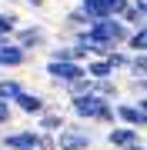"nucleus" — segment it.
<instances>
[{"label": "nucleus", "instance_id": "39448f33", "mask_svg": "<svg viewBox=\"0 0 147 150\" xmlns=\"http://www.w3.org/2000/svg\"><path fill=\"white\" fill-rule=\"evenodd\" d=\"M13 110L23 113V117H40V113L50 110V103H47L44 93H37V90H23V93L13 100Z\"/></svg>", "mask_w": 147, "mask_h": 150}, {"label": "nucleus", "instance_id": "20e7f679", "mask_svg": "<svg viewBox=\"0 0 147 150\" xmlns=\"http://www.w3.org/2000/svg\"><path fill=\"white\" fill-rule=\"evenodd\" d=\"M13 43L23 50V54H33V50H44L47 47V30L40 23H23L20 30L13 33Z\"/></svg>", "mask_w": 147, "mask_h": 150}, {"label": "nucleus", "instance_id": "9d476101", "mask_svg": "<svg viewBox=\"0 0 147 150\" xmlns=\"http://www.w3.org/2000/svg\"><path fill=\"white\" fill-rule=\"evenodd\" d=\"M84 10V17H87L90 23H100V20H110V7H107V0H80L77 4Z\"/></svg>", "mask_w": 147, "mask_h": 150}, {"label": "nucleus", "instance_id": "7ed1b4c3", "mask_svg": "<svg viewBox=\"0 0 147 150\" xmlns=\"http://www.w3.org/2000/svg\"><path fill=\"white\" fill-rule=\"evenodd\" d=\"M0 147L4 150H40V130L37 127L4 130V134H0Z\"/></svg>", "mask_w": 147, "mask_h": 150}, {"label": "nucleus", "instance_id": "aec40b11", "mask_svg": "<svg viewBox=\"0 0 147 150\" xmlns=\"http://www.w3.org/2000/svg\"><path fill=\"white\" fill-rule=\"evenodd\" d=\"M127 93H131V100L147 97V77H131V80H127Z\"/></svg>", "mask_w": 147, "mask_h": 150}, {"label": "nucleus", "instance_id": "4468645a", "mask_svg": "<svg viewBox=\"0 0 147 150\" xmlns=\"http://www.w3.org/2000/svg\"><path fill=\"white\" fill-rule=\"evenodd\" d=\"M87 77L94 83H100V80H114V70H110L107 60H87Z\"/></svg>", "mask_w": 147, "mask_h": 150}, {"label": "nucleus", "instance_id": "412c9836", "mask_svg": "<svg viewBox=\"0 0 147 150\" xmlns=\"http://www.w3.org/2000/svg\"><path fill=\"white\" fill-rule=\"evenodd\" d=\"M10 120H13V103L0 100V127H10Z\"/></svg>", "mask_w": 147, "mask_h": 150}, {"label": "nucleus", "instance_id": "a878e982", "mask_svg": "<svg viewBox=\"0 0 147 150\" xmlns=\"http://www.w3.org/2000/svg\"><path fill=\"white\" fill-rule=\"evenodd\" d=\"M144 147H147V134H144Z\"/></svg>", "mask_w": 147, "mask_h": 150}, {"label": "nucleus", "instance_id": "0eeeda50", "mask_svg": "<svg viewBox=\"0 0 147 150\" xmlns=\"http://www.w3.org/2000/svg\"><path fill=\"white\" fill-rule=\"evenodd\" d=\"M107 144L114 147V150H131V147H137V144H144V134H137V130L117 123V127L107 130Z\"/></svg>", "mask_w": 147, "mask_h": 150}, {"label": "nucleus", "instance_id": "4be33fe9", "mask_svg": "<svg viewBox=\"0 0 147 150\" xmlns=\"http://www.w3.org/2000/svg\"><path fill=\"white\" fill-rule=\"evenodd\" d=\"M40 150H57V137H50V134H40Z\"/></svg>", "mask_w": 147, "mask_h": 150}, {"label": "nucleus", "instance_id": "dca6fc26", "mask_svg": "<svg viewBox=\"0 0 147 150\" xmlns=\"http://www.w3.org/2000/svg\"><path fill=\"white\" fill-rule=\"evenodd\" d=\"M127 54H147V23L141 30H131V40H127Z\"/></svg>", "mask_w": 147, "mask_h": 150}, {"label": "nucleus", "instance_id": "393cba45", "mask_svg": "<svg viewBox=\"0 0 147 150\" xmlns=\"http://www.w3.org/2000/svg\"><path fill=\"white\" fill-rule=\"evenodd\" d=\"M0 80H4V67H0Z\"/></svg>", "mask_w": 147, "mask_h": 150}, {"label": "nucleus", "instance_id": "ddd939ff", "mask_svg": "<svg viewBox=\"0 0 147 150\" xmlns=\"http://www.w3.org/2000/svg\"><path fill=\"white\" fill-rule=\"evenodd\" d=\"M23 23H20V17H17L13 10H0V37H7V40H13V33L20 30Z\"/></svg>", "mask_w": 147, "mask_h": 150}, {"label": "nucleus", "instance_id": "6e6552de", "mask_svg": "<svg viewBox=\"0 0 147 150\" xmlns=\"http://www.w3.org/2000/svg\"><path fill=\"white\" fill-rule=\"evenodd\" d=\"M67 123H70V120H67L64 113H60V110L54 107V103H50V110L37 117V130H40V134H50V137H57V134H64V130H67Z\"/></svg>", "mask_w": 147, "mask_h": 150}, {"label": "nucleus", "instance_id": "423d86ee", "mask_svg": "<svg viewBox=\"0 0 147 150\" xmlns=\"http://www.w3.org/2000/svg\"><path fill=\"white\" fill-rule=\"evenodd\" d=\"M117 123H124V127L144 134V130H147V113L137 107L134 100H120V103H117Z\"/></svg>", "mask_w": 147, "mask_h": 150}, {"label": "nucleus", "instance_id": "6ab92c4d", "mask_svg": "<svg viewBox=\"0 0 147 150\" xmlns=\"http://www.w3.org/2000/svg\"><path fill=\"white\" fill-rule=\"evenodd\" d=\"M127 74H131V77H147V54H131Z\"/></svg>", "mask_w": 147, "mask_h": 150}, {"label": "nucleus", "instance_id": "f8f14e48", "mask_svg": "<svg viewBox=\"0 0 147 150\" xmlns=\"http://www.w3.org/2000/svg\"><path fill=\"white\" fill-rule=\"evenodd\" d=\"M23 90H27V87H23V80H17V77H4V80H0V100L4 103H13Z\"/></svg>", "mask_w": 147, "mask_h": 150}, {"label": "nucleus", "instance_id": "f03ea898", "mask_svg": "<svg viewBox=\"0 0 147 150\" xmlns=\"http://www.w3.org/2000/svg\"><path fill=\"white\" fill-rule=\"evenodd\" d=\"M44 74L50 77V83H54L57 90H64V87H70V83L87 77V64H57V60H47Z\"/></svg>", "mask_w": 147, "mask_h": 150}, {"label": "nucleus", "instance_id": "cd10ccee", "mask_svg": "<svg viewBox=\"0 0 147 150\" xmlns=\"http://www.w3.org/2000/svg\"><path fill=\"white\" fill-rule=\"evenodd\" d=\"M0 150H4V147H0Z\"/></svg>", "mask_w": 147, "mask_h": 150}, {"label": "nucleus", "instance_id": "f3484780", "mask_svg": "<svg viewBox=\"0 0 147 150\" xmlns=\"http://www.w3.org/2000/svg\"><path fill=\"white\" fill-rule=\"evenodd\" d=\"M120 20H124V23H127L131 30H141L144 23H147V17H144V13H141V10H137V7L131 4V7H127L124 13H120Z\"/></svg>", "mask_w": 147, "mask_h": 150}, {"label": "nucleus", "instance_id": "b1692460", "mask_svg": "<svg viewBox=\"0 0 147 150\" xmlns=\"http://www.w3.org/2000/svg\"><path fill=\"white\" fill-rule=\"evenodd\" d=\"M23 4H27V7H33V10H40V7H44V0H23Z\"/></svg>", "mask_w": 147, "mask_h": 150}, {"label": "nucleus", "instance_id": "f257e3e1", "mask_svg": "<svg viewBox=\"0 0 147 150\" xmlns=\"http://www.w3.org/2000/svg\"><path fill=\"white\" fill-rule=\"evenodd\" d=\"M97 134H94L90 123H80V120H70L64 134H57V150H90Z\"/></svg>", "mask_w": 147, "mask_h": 150}, {"label": "nucleus", "instance_id": "9b49d317", "mask_svg": "<svg viewBox=\"0 0 147 150\" xmlns=\"http://www.w3.org/2000/svg\"><path fill=\"white\" fill-rule=\"evenodd\" d=\"M27 60H30V54H23L13 40L0 47V67H27Z\"/></svg>", "mask_w": 147, "mask_h": 150}, {"label": "nucleus", "instance_id": "a211bd4d", "mask_svg": "<svg viewBox=\"0 0 147 150\" xmlns=\"http://www.w3.org/2000/svg\"><path fill=\"white\" fill-rule=\"evenodd\" d=\"M107 64H110L114 74H117V70H127V67H131V54H127V50H110V54H107Z\"/></svg>", "mask_w": 147, "mask_h": 150}, {"label": "nucleus", "instance_id": "5701e85b", "mask_svg": "<svg viewBox=\"0 0 147 150\" xmlns=\"http://www.w3.org/2000/svg\"><path fill=\"white\" fill-rule=\"evenodd\" d=\"M131 4H134V7H137V10H141V13L147 17V0H131Z\"/></svg>", "mask_w": 147, "mask_h": 150}, {"label": "nucleus", "instance_id": "bb28decb", "mask_svg": "<svg viewBox=\"0 0 147 150\" xmlns=\"http://www.w3.org/2000/svg\"><path fill=\"white\" fill-rule=\"evenodd\" d=\"M7 4H17V0H7Z\"/></svg>", "mask_w": 147, "mask_h": 150}, {"label": "nucleus", "instance_id": "2eb2a0df", "mask_svg": "<svg viewBox=\"0 0 147 150\" xmlns=\"http://www.w3.org/2000/svg\"><path fill=\"white\" fill-rule=\"evenodd\" d=\"M94 93H97L100 100L120 103V87H117V80H100V83H94Z\"/></svg>", "mask_w": 147, "mask_h": 150}, {"label": "nucleus", "instance_id": "1a4fd4ad", "mask_svg": "<svg viewBox=\"0 0 147 150\" xmlns=\"http://www.w3.org/2000/svg\"><path fill=\"white\" fill-rule=\"evenodd\" d=\"M87 27H90V20L84 17V10H80V7H74V10H67V13H64V20H60V30L67 33V40H70L74 33L87 30Z\"/></svg>", "mask_w": 147, "mask_h": 150}]
</instances>
